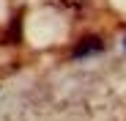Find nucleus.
<instances>
[{
	"label": "nucleus",
	"instance_id": "obj_1",
	"mask_svg": "<svg viewBox=\"0 0 126 121\" xmlns=\"http://www.w3.org/2000/svg\"><path fill=\"white\" fill-rule=\"evenodd\" d=\"M101 50H104V44L99 39H82L79 47H74V58H88V55H96Z\"/></svg>",
	"mask_w": 126,
	"mask_h": 121
}]
</instances>
